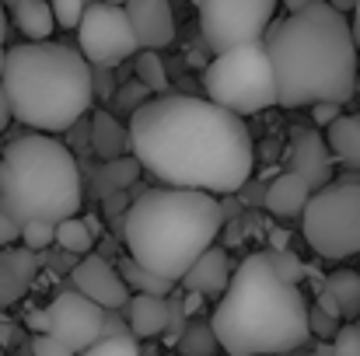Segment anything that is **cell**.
Listing matches in <instances>:
<instances>
[{"mask_svg":"<svg viewBox=\"0 0 360 356\" xmlns=\"http://www.w3.org/2000/svg\"><path fill=\"white\" fill-rule=\"evenodd\" d=\"M129 150L140 171L168 189L238 192L252 178L255 143L238 116L196 95H161L129 116Z\"/></svg>","mask_w":360,"mask_h":356,"instance_id":"6da1fadb","label":"cell"},{"mask_svg":"<svg viewBox=\"0 0 360 356\" xmlns=\"http://www.w3.org/2000/svg\"><path fill=\"white\" fill-rule=\"evenodd\" d=\"M262 49L276 81V105H343L357 91V46L350 21L336 14L326 0H315L283 21L269 25Z\"/></svg>","mask_w":360,"mask_h":356,"instance_id":"7a4b0ae2","label":"cell"},{"mask_svg":"<svg viewBox=\"0 0 360 356\" xmlns=\"http://www.w3.org/2000/svg\"><path fill=\"white\" fill-rule=\"evenodd\" d=\"M210 332L228 356H287L308 339V304L297 286L280 283L262 251L231 272Z\"/></svg>","mask_w":360,"mask_h":356,"instance_id":"3957f363","label":"cell"},{"mask_svg":"<svg viewBox=\"0 0 360 356\" xmlns=\"http://www.w3.org/2000/svg\"><path fill=\"white\" fill-rule=\"evenodd\" d=\"M0 95L11 119L32 133H67L91 112V67L74 46L21 42L4 53Z\"/></svg>","mask_w":360,"mask_h":356,"instance_id":"277c9868","label":"cell"},{"mask_svg":"<svg viewBox=\"0 0 360 356\" xmlns=\"http://www.w3.org/2000/svg\"><path fill=\"white\" fill-rule=\"evenodd\" d=\"M224 228V206L193 189H150L140 192L122 213V241L129 258L172 286L186 269L214 244Z\"/></svg>","mask_w":360,"mask_h":356,"instance_id":"5b68a950","label":"cell"},{"mask_svg":"<svg viewBox=\"0 0 360 356\" xmlns=\"http://www.w3.org/2000/svg\"><path fill=\"white\" fill-rule=\"evenodd\" d=\"M84 203L81 168L67 143L46 133H25L0 154V213L14 224H60Z\"/></svg>","mask_w":360,"mask_h":356,"instance_id":"8992f818","label":"cell"},{"mask_svg":"<svg viewBox=\"0 0 360 356\" xmlns=\"http://www.w3.org/2000/svg\"><path fill=\"white\" fill-rule=\"evenodd\" d=\"M203 91H207V102H214L217 109L238 119L273 109L276 81H273V67L262 42L217 53L203 67Z\"/></svg>","mask_w":360,"mask_h":356,"instance_id":"52a82bcc","label":"cell"},{"mask_svg":"<svg viewBox=\"0 0 360 356\" xmlns=\"http://www.w3.org/2000/svg\"><path fill=\"white\" fill-rule=\"evenodd\" d=\"M304 241L322 258L360 255V182H336L311 192L304 213Z\"/></svg>","mask_w":360,"mask_h":356,"instance_id":"ba28073f","label":"cell"},{"mask_svg":"<svg viewBox=\"0 0 360 356\" xmlns=\"http://www.w3.org/2000/svg\"><path fill=\"white\" fill-rule=\"evenodd\" d=\"M196 7H200L203 46L214 56L262 42L276 14V0H196Z\"/></svg>","mask_w":360,"mask_h":356,"instance_id":"9c48e42d","label":"cell"},{"mask_svg":"<svg viewBox=\"0 0 360 356\" xmlns=\"http://www.w3.org/2000/svg\"><path fill=\"white\" fill-rule=\"evenodd\" d=\"M77 53L84 56L88 67H102V70H112L126 60H133L140 49L126 21V11L112 4L88 0L84 18L77 25Z\"/></svg>","mask_w":360,"mask_h":356,"instance_id":"30bf717a","label":"cell"},{"mask_svg":"<svg viewBox=\"0 0 360 356\" xmlns=\"http://www.w3.org/2000/svg\"><path fill=\"white\" fill-rule=\"evenodd\" d=\"M49 315V332L56 343H63L70 353H84L88 346H95L102 339V318L105 311L95 308L88 297H81L77 290H60L53 297V304L46 308Z\"/></svg>","mask_w":360,"mask_h":356,"instance_id":"8fae6325","label":"cell"},{"mask_svg":"<svg viewBox=\"0 0 360 356\" xmlns=\"http://www.w3.org/2000/svg\"><path fill=\"white\" fill-rule=\"evenodd\" d=\"M70 283H74L70 290H77L81 297H88L102 311H122L126 301H129V290L122 283L120 269L102 255H84L70 269Z\"/></svg>","mask_w":360,"mask_h":356,"instance_id":"7c38bea8","label":"cell"},{"mask_svg":"<svg viewBox=\"0 0 360 356\" xmlns=\"http://www.w3.org/2000/svg\"><path fill=\"white\" fill-rule=\"evenodd\" d=\"M283 168L287 175L301 178L311 192L326 189L333 182V154L326 147V136L315 129H294L283 154Z\"/></svg>","mask_w":360,"mask_h":356,"instance_id":"4fadbf2b","label":"cell"},{"mask_svg":"<svg viewBox=\"0 0 360 356\" xmlns=\"http://www.w3.org/2000/svg\"><path fill=\"white\" fill-rule=\"evenodd\" d=\"M122 11H126V21H129V28H133L136 49L161 53L165 46L175 42L172 0H126Z\"/></svg>","mask_w":360,"mask_h":356,"instance_id":"5bb4252c","label":"cell"},{"mask_svg":"<svg viewBox=\"0 0 360 356\" xmlns=\"http://www.w3.org/2000/svg\"><path fill=\"white\" fill-rule=\"evenodd\" d=\"M228 279H231V262H228V251L224 248H217V244H210L189 269H186V276L179 279L189 294H200V297H214V294H224V286H228Z\"/></svg>","mask_w":360,"mask_h":356,"instance_id":"9a60e30c","label":"cell"},{"mask_svg":"<svg viewBox=\"0 0 360 356\" xmlns=\"http://www.w3.org/2000/svg\"><path fill=\"white\" fill-rule=\"evenodd\" d=\"M122 311H126V329H129L133 339H158V336H165V325H168V297L133 294Z\"/></svg>","mask_w":360,"mask_h":356,"instance_id":"2e32d148","label":"cell"},{"mask_svg":"<svg viewBox=\"0 0 360 356\" xmlns=\"http://www.w3.org/2000/svg\"><path fill=\"white\" fill-rule=\"evenodd\" d=\"M308 199H311V189L301 182V178H294V175H276L266 189H262V206L269 210V213H276V217H301L304 213V206H308Z\"/></svg>","mask_w":360,"mask_h":356,"instance_id":"e0dca14e","label":"cell"},{"mask_svg":"<svg viewBox=\"0 0 360 356\" xmlns=\"http://www.w3.org/2000/svg\"><path fill=\"white\" fill-rule=\"evenodd\" d=\"M88 147L102 161H116V157H126V150H129V133L112 112L98 109L88 119Z\"/></svg>","mask_w":360,"mask_h":356,"instance_id":"ac0fdd59","label":"cell"},{"mask_svg":"<svg viewBox=\"0 0 360 356\" xmlns=\"http://www.w3.org/2000/svg\"><path fill=\"white\" fill-rule=\"evenodd\" d=\"M11 21L28 42H49L56 21L49 11V0H14L11 4Z\"/></svg>","mask_w":360,"mask_h":356,"instance_id":"d6986e66","label":"cell"},{"mask_svg":"<svg viewBox=\"0 0 360 356\" xmlns=\"http://www.w3.org/2000/svg\"><path fill=\"white\" fill-rule=\"evenodd\" d=\"M326 147L343 164L360 168V116H340L326 126Z\"/></svg>","mask_w":360,"mask_h":356,"instance_id":"ffe728a7","label":"cell"},{"mask_svg":"<svg viewBox=\"0 0 360 356\" xmlns=\"http://www.w3.org/2000/svg\"><path fill=\"white\" fill-rule=\"evenodd\" d=\"M333 304H336V311H340V322L347 318V322H354L360 315V276L357 272H333L322 286H319Z\"/></svg>","mask_w":360,"mask_h":356,"instance_id":"44dd1931","label":"cell"},{"mask_svg":"<svg viewBox=\"0 0 360 356\" xmlns=\"http://www.w3.org/2000/svg\"><path fill=\"white\" fill-rule=\"evenodd\" d=\"M140 178V164L133 157H116V161H102L98 175H95V192L98 199H109L116 192H126L133 182Z\"/></svg>","mask_w":360,"mask_h":356,"instance_id":"7402d4cb","label":"cell"},{"mask_svg":"<svg viewBox=\"0 0 360 356\" xmlns=\"http://www.w3.org/2000/svg\"><path fill=\"white\" fill-rule=\"evenodd\" d=\"M120 276H122V283H126V290L133 286L136 294H147V297H168V290H172V283L168 279H161V276H154L150 269H143V265H136L129 255L122 258L120 265Z\"/></svg>","mask_w":360,"mask_h":356,"instance_id":"603a6c76","label":"cell"},{"mask_svg":"<svg viewBox=\"0 0 360 356\" xmlns=\"http://www.w3.org/2000/svg\"><path fill=\"white\" fill-rule=\"evenodd\" d=\"M53 244H60V251H67V255H91L95 235L88 231V224L81 217H70L53 228Z\"/></svg>","mask_w":360,"mask_h":356,"instance_id":"cb8c5ba5","label":"cell"},{"mask_svg":"<svg viewBox=\"0 0 360 356\" xmlns=\"http://www.w3.org/2000/svg\"><path fill=\"white\" fill-rule=\"evenodd\" d=\"M133 70H136V81H140L150 95H158V91L168 88V70H165V60H161L158 53L140 49V53L133 56Z\"/></svg>","mask_w":360,"mask_h":356,"instance_id":"d4e9b609","label":"cell"},{"mask_svg":"<svg viewBox=\"0 0 360 356\" xmlns=\"http://www.w3.org/2000/svg\"><path fill=\"white\" fill-rule=\"evenodd\" d=\"M175 346L182 350V356H210L214 346H217V339H214L207 322H193V325H186V332L179 336Z\"/></svg>","mask_w":360,"mask_h":356,"instance_id":"484cf974","label":"cell"},{"mask_svg":"<svg viewBox=\"0 0 360 356\" xmlns=\"http://www.w3.org/2000/svg\"><path fill=\"white\" fill-rule=\"evenodd\" d=\"M262 258H266L269 272H273L280 283H290V286H297V279L304 276V262H301L294 251H262Z\"/></svg>","mask_w":360,"mask_h":356,"instance_id":"4316f807","label":"cell"},{"mask_svg":"<svg viewBox=\"0 0 360 356\" xmlns=\"http://www.w3.org/2000/svg\"><path fill=\"white\" fill-rule=\"evenodd\" d=\"M0 262H4L11 272H18L25 283H32L35 272H39V258H35V251H28V248H4V251H0Z\"/></svg>","mask_w":360,"mask_h":356,"instance_id":"83f0119b","label":"cell"},{"mask_svg":"<svg viewBox=\"0 0 360 356\" xmlns=\"http://www.w3.org/2000/svg\"><path fill=\"white\" fill-rule=\"evenodd\" d=\"M77 356H143L133 336H112V339H98L95 346H88Z\"/></svg>","mask_w":360,"mask_h":356,"instance_id":"f1b7e54d","label":"cell"},{"mask_svg":"<svg viewBox=\"0 0 360 356\" xmlns=\"http://www.w3.org/2000/svg\"><path fill=\"white\" fill-rule=\"evenodd\" d=\"M150 102V91L140 84V81H129V84H120L116 88V95H112V105L120 109V112H126V116H133L140 105H147Z\"/></svg>","mask_w":360,"mask_h":356,"instance_id":"f546056e","label":"cell"},{"mask_svg":"<svg viewBox=\"0 0 360 356\" xmlns=\"http://www.w3.org/2000/svg\"><path fill=\"white\" fill-rule=\"evenodd\" d=\"M84 7H88V0H49L53 21H56L60 28H70V32L81 25V18H84Z\"/></svg>","mask_w":360,"mask_h":356,"instance_id":"4dcf8cb0","label":"cell"},{"mask_svg":"<svg viewBox=\"0 0 360 356\" xmlns=\"http://www.w3.org/2000/svg\"><path fill=\"white\" fill-rule=\"evenodd\" d=\"M28 286H32V283H25L18 272H11V269L0 262V311L11 308L14 301H21V297L28 294Z\"/></svg>","mask_w":360,"mask_h":356,"instance_id":"1f68e13d","label":"cell"},{"mask_svg":"<svg viewBox=\"0 0 360 356\" xmlns=\"http://www.w3.org/2000/svg\"><path fill=\"white\" fill-rule=\"evenodd\" d=\"M53 228L56 224H42V220H32V224H21V241H25V248L28 251H46L49 244H53Z\"/></svg>","mask_w":360,"mask_h":356,"instance_id":"d6a6232c","label":"cell"},{"mask_svg":"<svg viewBox=\"0 0 360 356\" xmlns=\"http://www.w3.org/2000/svg\"><path fill=\"white\" fill-rule=\"evenodd\" d=\"M329 356H360V332L354 322L350 325H340V332L333 336Z\"/></svg>","mask_w":360,"mask_h":356,"instance_id":"836d02e7","label":"cell"},{"mask_svg":"<svg viewBox=\"0 0 360 356\" xmlns=\"http://www.w3.org/2000/svg\"><path fill=\"white\" fill-rule=\"evenodd\" d=\"M186 332V308H182V297L179 301H168V325H165V343H179V336Z\"/></svg>","mask_w":360,"mask_h":356,"instance_id":"e575fe53","label":"cell"},{"mask_svg":"<svg viewBox=\"0 0 360 356\" xmlns=\"http://www.w3.org/2000/svg\"><path fill=\"white\" fill-rule=\"evenodd\" d=\"M336 336L340 332V322L336 318H329V315H322L319 308L315 311H308V336Z\"/></svg>","mask_w":360,"mask_h":356,"instance_id":"d590c367","label":"cell"},{"mask_svg":"<svg viewBox=\"0 0 360 356\" xmlns=\"http://www.w3.org/2000/svg\"><path fill=\"white\" fill-rule=\"evenodd\" d=\"M32 356H74L63 343H56L53 336H35L32 339Z\"/></svg>","mask_w":360,"mask_h":356,"instance_id":"8d00e7d4","label":"cell"},{"mask_svg":"<svg viewBox=\"0 0 360 356\" xmlns=\"http://www.w3.org/2000/svg\"><path fill=\"white\" fill-rule=\"evenodd\" d=\"M21 237V224H14L7 213H0V248H7V244H14Z\"/></svg>","mask_w":360,"mask_h":356,"instance_id":"74e56055","label":"cell"},{"mask_svg":"<svg viewBox=\"0 0 360 356\" xmlns=\"http://www.w3.org/2000/svg\"><path fill=\"white\" fill-rule=\"evenodd\" d=\"M340 116H343V112H340V105H329V102H322V105H311V119H315L319 126H329V122H336Z\"/></svg>","mask_w":360,"mask_h":356,"instance_id":"f35d334b","label":"cell"},{"mask_svg":"<svg viewBox=\"0 0 360 356\" xmlns=\"http://www.w3.org/2000/svg\"><path fill=\"white\" fill-rule=\"evenodd\" d=\"M126 210H129V192H116V196L105 199V213H109L112 220H122Z\"/></svg>","mask_w":360,"mask_h":356,"instance_id":"ab89813d","label":"cell"},{"mask_svg":"<svg viewBox=\"0 0 360 356\" xmlns=\"http://www.w3.org/2000/svg\"><path fill=\"white\" fill-rule=\"evenodd\" d=\"M25 322H28V329H32L35 336H46V332H49V315H46V308H42V311H32Z\"/></svg>","mask_w":360,"mask_h":356,"instance_id":"60d3db41","label":"cell"},{"mask_svg":"<svg viewBox=\"0 0 360 356\" xmlns=\"http://www.w3.org/2000/svg\"><path fill=\"white\" fill-rule=\"evenodd\" d=\"M287 231H269V244H273V251H287Z\"/></svg>","mask_w":360,"mask_h":356,"instance_id":"b9f144b4","label":"cell"},{"mask_svg":"<svg viewBox=\"0 0 360 356\" xmlns=\"http://www.w3.org/2000/svg\"><path fill=\"white\" fill-rule=\"evenodd\" d=\"M350 35H354V46H357V53H360V0L354 4V25H350Z\"/></svg>","mask_w":360,"mask_h":356,"instance_id":"7bdbcfd3","label":"cell"},{"mask_svg":"<svg viewBox=\"0 0 360 356\" xmlns=\"http://www.w3.org/2000/svg\"><path fill=\"white\" fill-rule=\"evenodd\" d=\"M326 4H329L336 14H343V18H347V11H354V4H357V0H326Z\"/></svg>","mask_w":360,"mask_h":356,"instance_id":"ee69618b","label":"cell"},{"mask_svg":"<svg viewBox=\"0 0 360 356\" xmlns=\"http://www.w3.org/2000/svg\"><path fill=\"white\" fill-rule=\"evenodd\" d=\"M276 4H283V7H287V11L294 14V11H301V7H308V4H315V0H276Z\"/></svg>","mask_w":360,"mask_h":356,"instance_id":"f6af8a7d","label":"cell"},{"mask_svg":"<svg viewBox=\"0 0 360 356\" xmlns=\"http://www.w3.org/2000/svg\"><path fill=\"white\" fill-rule=\"evenodd\" d=\"M7 42V11H4V0H0V46Z\"/></svg>","mask_w":360,"mask_h":356,"instance_id":"bcb514c9","label":"cell"},{"mask_svg":"<svg viewBox=\"0 0 360 356\" xmlns=\"http://www.w3.org/2000/svg\"><path fill=\"white\" fill-rule=\"evenodd\" d=\"M7 122H11V112H7V102H4V95H0V133L7 129Z\"/></svg>","mask_w":360,"mask_h":356,"instance_id":"7dc6e473","label":"cell"},{"mask_svg":"<svg viewBox=\"0 0 360 356\" xmlns=\"http://www.w3.org/2000/svg\"><path fill=\"white\" fill-rule=\"evenodd\" d=\"M98 4H112V7H122L126 0H98Z\"/></svg>","mask_w":360,"mask_h":356,"instance_id":"c3c4849f","label":"cell"},{"mask_svg":"<svg viewBox=\"0 0 360 356\" xmlns=\"http://www.w3.org/2000/svg\"><path fill=\"white\" fill-rule=\"evenodd\" d=\"M4 53H7V49H4V46H0V74H4Z\"/></svg>","mask_w":360,"mask_h":356,"instance_id":"681fc988","label":"cell"},{"mask_svg":"<svg viewBox=\"0 0 360 356\" xmlns=\"http://www.w3.org/2000/svg\"><path fill=\"white\" fill-rule=\"evenodd\" d=\"M311 356H329V350H319V353H311Z\"/></svg>","mask_w":360,"mask_h":356,"instance_id":"f907efd6","label":"cell"},{"mask_svg":"<svg viewBox=\"0 0 360 356\" xmlns=\"http://www.w3.org/2000/svg\"><path fill=\"white\" fill-rule=\"evenodd\" d=\"M354 325H357V332H360V315H357V322H354Z\"/></svg>","mask_w":360,"mask_h":356,"instance_id":"816d5d0a","label":"cell"},{"mask_svg":"<svg viewBox=\"0 0 360 356\" xmlns=\"http://www.w3.org/2000/svg\"><path fill=\"white\" fill-rule=\"evenodd\" d=\"M11 4H14V0H11Z\"/></svg>","mask_w":360,"mask_h":356,"instance_id":"f5cc1de1","label":"cell"}]
</instances>
